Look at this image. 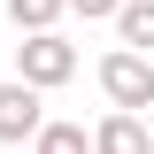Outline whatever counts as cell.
Wrapping results in <instances>:
<instances>
[{
  "label": "cell",
  "mask_w": 154,
  "mask_h": 154,
  "mask_svg": "<svg viewBox=\"0 0 154 154\" xmlns=\"http://www.w3.org/2000/svg\"><path fill=\"white\" fill-rule=\"evenodd\" d=\"M77 77V46L62 31H23L16 46V85H31V93H54V85H69Z\"/></svg>",
  "instance_id": "cell-1"
},
{
  "label": "cell",
  "mask_w": 154,
  "mask_h": 154,
  "mask_svg": "<svg viewBox=\"0 0 154 154\" xmlns=\"http://www.w3.org/2000/svg\"><path fill=\"white\" fill-rule=\"evenodd\" d=\"M100 93H108V108L146 116V108H154V54H131V46L100 54Z\"/></svg>",
  "instance_id": "cell-2"
},
{
  "label": "cell",
  "mask_w": 154,
  "mask_h": 154,
  "mask_svg": "<svg viewBox=\"0 0 154 154\" xmlns=\"http://www.w3.org/2000/svg\"><path fill=\"white\" fill-rule=\"evenodd\" d=\"M46 123V100L31 93V85H0V146H31V131Z\"/></svg>",
  "instance_id": "cell-3"
},
{
  "label": "cell",
  "mask_w": 154,
  "mask_h": 154,
  "mask_svg": "<svg viewBox=\"0 0 154 154\" xmlns=\"http://www.w3.org/2000/svg\"><path fill=\"white\" fill-rule=\"evenodd\" d=\"M93 154H154V139H146V116H100L93 123Z\"/></svg>",
  "instance_id": "cell-4"
},
{
  "label": "cell",
  "mask_w": 154,
  "mask_h": 154,
  "mask_svg": "<svg viewBox=\"0 0 154 154\" xmlns=\"http://www.w3.org/2000/svg\"><path fill=\"white\" fill-rule=\"evenodd\" d=\"M108 23H116V38H123L131 54H154V0H123Z\"/></svg>",
  "instance_id": "cell-5"
},
{
  "label": "cell",
  "mask_w": 154,
  "mask_h": 154,
  "mask_svg": "<svg viewBox=\"0 0 154 154\" xmlns=\"http://www.w3.org/2000/svg\"><path fill=\"white\" fill-rule=\"evenodd\" d=\"M31 154H93V131H85V123H54V116H46V123L31 131Z\"/></svg>",
  "instance_id": "cell-6"
},
{
  "label": "cell",
  "mask_w": 154,
  "mask_h": 154,
  "mask_svg": "<svg viewBox=\"0 0 154 154\" xmlns=\"http://www.w3.org/2000/svg\"><path fill=\"white\" fill-rule=\"evenodd\" d=\"M8 23H16V31H54L62 0H8Z\"/></svg>",
  "instance_id": "cell-7"
},
{
  "label": "cell",
  "mask_w": 154,
  "mask_h": 154,
  "mask_svg": "<svg viewBox=\"0 0 154 154\" xmlns=\"http://www.w3.org/2000/svg\"><path fill=\"white\" fill-rule=\"evenodd\" d=\"M123 0H62V16H85V23H108Z\"/></svg>",
  "instance_id": "cell-8"
},
{
  "label": "cell",
  "mask_w": 154,
  "mask_h": 154,
  "mask_svg": "<svg viewBox=\"0 0 154 154\" xmlns=\"http://www.w3.org/2000/svg\"><path fill=\"white\" fill-rule=\"evenodd\" d=\"M146 139H154V108H146Z\"/></svg>",
  "instance_id": "cell-9"
}]
</instances>
